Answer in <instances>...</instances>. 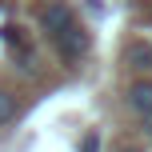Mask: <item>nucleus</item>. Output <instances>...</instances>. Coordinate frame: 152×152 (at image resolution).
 I'll list each match as a JSON object with an SVG mask.
<instances>
[{"instance_id": "4", "label": "nucleus", "mask_w": 152, "mask_h": 152, "mask_svg": "<svg viewBox=\"0 0 152 152\" xmlns=\"http://www.w3.org/2000/svg\"><path fill=\"white\" fill-rule=\"evenodd\" d=\"M124 64H128V72L148 76L152 72V44L148 40H132V44L124 48Z\"/></svg>"}, {"instance_id": "3", "label": "nucleus", "mask_w": 152, "mask_h": 152, "mask_svg": "<svg viewBox=\"0 0 152 152\" xmlns=\"http://www.w3.org/2000/svg\"><path fill=\"white\" fill-rule=\"evenodd\" d=\"M124 100H128V108L136 116L152 112V80H148V76H136V80L128 84V92H124Z\"/></svg>"}, {"instance_id": "8", "label": "nucleus", "mask_w": 152, "mask_h": 152, "mask_svg": "<svg viewBox=\"0 0 152 152\" xmlns=\"http://www.w3.org/2000/svg\"><path fill=\"white\" fill-rule=\"evenodd\" d=\"M112 152H144V148H140V144H116Z\"/></svg>"}, {"instance_id": "5", "label": "nucleus", "mask_w": 152, "mask_h": 152, "mask_svg": "<svg viewBox=\"0 0 152 152\" xmlns=\"http://www.w3.org/2000/svg\"><path fill=\"white\" fill-rule=\"evenodd\" d=\"M16 116H20V100L12 92H0V124H12Z\"/></svg>"}, {"instance_id": "1", "label": "nucleus", "mask_w": 152, "mask_h": 152, "mask_svg": "<svg viewBox=\"0 0 152 152\" xmlns=\"http://www.w3.org/2000/svg\"><path fill=\"white\" fill-rule=\"evenodd\" d=\"M52 48H56V56H60L64 64H76L84 52H88V28L76 20L72 28H64L60 36H52Z\"/></svg>"}, {"instance_id": "2", "label": "nucleus", "mask_w": 152, "mask_h": 152, "mask_svg": "<svg viewBox=\"0 0 152 152\" xmlns=\"http://www.w3.org/2000/svg\"><path fill=\"white\" fill-rule=\"evenodd\" d=\"M72 24H76V12H72V4H64V0H48V4L40 8V32H44L48 40L60 36V32L72 28Z\"/></svg>"}, {"instance_id": "6", "label": "nucleus", "mask_w": 152, "mask_h": 152, "mask_svg": "<svg viewBox=\"0 0 152 152\" xmlns=\"http://www.w3.org/2000/svg\"><path fill=\"white\" fill-rule=\"evenodd\" d=\"M80 152H100V136L96 132H88V136L80 140Z\"/></svg>"}, {"instance_id": "7", "label": "nucleus", "mask_w": 152, "mask_h": 152, "mask_svg": "<svg viewBox=\"0 0 152 152\" xmlns=\"http://www.w3.org/2000/svg\"><path fill=\"white\" fill-rule=\"evenodd\" d=\"M140 132H144V140H152V112L140 116Z\"/></svg>"}]
</instances>
